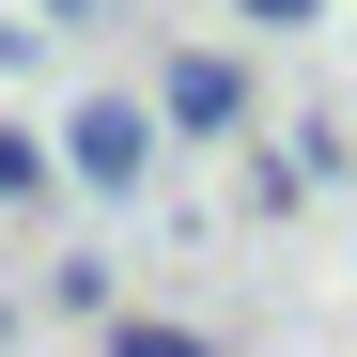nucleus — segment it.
Returning <instances> with one entry per match:
<instances>
[{"mask_svg": "<svg viewBox=\"0 0 357 357\" xmlns=\"http://www.w3.org/2000/svg\"><path fill=\"white\" fill-rule=\"evenodd\" d=\"M47 187H63V171H47V140H31V125H0V202H47Z\"/></svg>", "mask_w": 357, "mask_h": 357, "instance_id": "4", "label": "nucleus"}, {"mask_svg": "<svg viewBox=\"0 0 357 357\" xmlns=\"http://www.w3.org/2000/svg\"><path fill=\"white\" fill-rule=\"evenodd\" d=\"M249 31H326V0H233Z\"/></svg>", "mask_w": 357, "mask_h": 357, "instance_id": "5", "label": "nucleus"}, {"mask_svg": "<svg viewBox=\"0 0 357 357\" xmlns=\"http://www.w3.org/2000/svg\"><path fill=\"white\" fill-rule=\"evenodd\" d=\"M47 16H63V31H78V16H125V0H47Z\"/></svg>", "mask_w": 357, "mask_h": 357, "instance_id": "7", "label": "nucleus"}, {"mask_svg": "<svg viewBox=\"0 0 357 357\" xmlns=\"http://www.w3.org/2000/svg\"><path fill=\"white\" fill-rule=\"evenodd\" d=\"M0 342H16V295H0Z\"/></svg>", "mask_w": 357, "mask_h": 357, "instance_id": "8", "label": "nucleus"}, {"mask_svg": "<svg viewBox=\"0 0 357 357\" xmlns=\"http://www.w3.org/2000/svg\"><path fill=\"white\" fill-rule=\"evenodd\" d=\"M31 31H47V16H0V78H16V63H31Z\"/></svg>", "mask_w": 357, "mask_h": 357, "instance_id": "6", "label": "nucleus"}, {"mask_svg": "<svg viewBox=\"0 0 357 357\" xmlns=\"http://www.w3.org/2000/svg\"><path fill=\"white\" fill-rule=\"evenodd\" d=\"M155 155H171V140H155V109H140V93H78L63 125H47V171H63L78 202H140V187H155Z\"/></svg>", "mask_w": 357, "mask_h": 357, "instance_id": "1", "label": "nucleus"}, {"mask_svg": "<svg viewBox=\"0 0 357 357\" xmlns=\"http://www.w3.org/2000/svg\"><path fill=\"white\" fill-rule=\"evenodd\" d=\"M140 109H155V140H249L264 125V78H249V47H171Z\"/></svg>", "mask_w": 357, "mask_h": 357, "instance_id": "2", "label": "nucleus"}, {"mask_svg": "<svg viewBox=\"0 0 357 357\" xmlns=\"http://www.w3.org/2000/svg\"><path fill=\"white\" fill-rule=\"evenodd\" d=\"M109 357H218L202 326H155V311H109Z\"/></svg>", "mask_w": 357, "mask_h": 357, "instance_id": "3", "label": "nucleus"}]
</instances>
